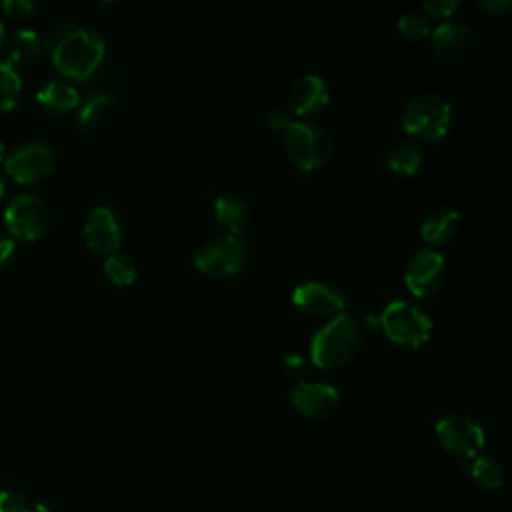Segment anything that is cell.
<instances>
[{"label": "cell", "mask_w": 512, "mask_h": 512, "mask_svg": "<svg viewBox=\"0 0 512 512\" xmlns=\"http://www.w3.org/2000/svg\"><path fill=\"white\" fill-rule=\"evenodd\" d=\"M106 54L102 36L90 28H68L50 48L54 68L72 80L90 78Z\"/></svg>", "instance_id": "cell-1"}, {"label": "cell", "mask_w": 512, "mask_h": 512, "mask_svg": "<svg viewBox=\"0 0 512 512\" xmlns=\"http://www.w3.org/2000/svg\"><path fill=\"white\" fill-rule=\"evenodd\" d=\"M362 344V332L348 314L330 318L310 342V360L322 370H334L348 364Z\"/></svg>", "instance_id": "cell-2"}, {"label": "cell", "mask_w": 512, "mask_h": 512, "mask_svg": "<svg viewBox=\"0 0 512 512\" xmlns=\"http://www.w3.org/2000/svg\"><path fill=\"white\" fill-rule=\"evenodd\" d=\"M288 160L302 172L322 168L332 156V140L326 130L308 120H292L280 130Z\"/></svg>", "instance_id": "cell-3"}, {"label": "cell", "mask_w": 512, "mask_h": 512, "mask_svg": "<svg viewBox=\"0 0 512 512\" xmlns=\"http://www.w3.org/2000/svg\"><path fill=\"white\" fill-rule=\"evenodd\" d=\"M452 124L450 102L434 92L414 96L402 114V128L408 136L422 142L442 140Z\"/></svg>", "instance_id": "cell-4"}, {"label": "cell", "mask_w": 512, "mask_h": 512, "mask_svg": "<svg viewBox=\"0 0 512 512\" xmlns=\"http://www.w3.org/2000/svg\"><path fill=\"white\" fill-rule=\"evenodd\" d=\"M380 328L390 342L406 350L422 348L430 340L434 330L430 316L422 308L406 300H392L382 310Z\"/></svg>", "instance_id": "cell-5"}, {"label": "cell", "mask_w": 512, "mask_h": 512, "mask_svg": "<svg viewBox=\"0 0 512 512\" xmlns=\"http://www.w3.org/2000/svg\"><path fill=\"white\" fill-rule=\"evenodd\" d=\"M246 256H248V248L244 240H240L238 236L226 234V236H218L204 242L194 252L192 260L200 274L220 280V278L236 276L242 270Z\"/></svg>", "instance_id": "cell-6"}, {"label": "cell", "mask_w": 512, "mask_h": 512, "mask_svg": "<svg viewBox=\"0 0 512 512\" xmlns=\"http://www.w3.org/2000/svg\"><path fill=\"white\" fill-rule=\"evenodd\" d=\"M434 432L440 446L460 460H474L484 446L482 426L462 412L442 416L436 422Z\"/></svg>", "instance_id": "cell-7"}, {"label": "cell", "mask_w": 512, "mask_h": 512, "mask_svg": "<svg viewBox=\"0 0 512 512\" xmlns=\"http://www.w3.org/2000/svg\"><path fill=\"white\" fill-rule=\"evenodd\" d=\"M448 278V264L442 252L434 248L416 250L404 270V282L410 294L416 298H428L436 294Z\"/></svg>", "instance_id": "cell-8"}, {"label": "cell", "mask_w": 512, "mask_h": 512, "mask_svg": "<svg viewBox=\"0 0 512 512\" xmlns=\"http://www.w3.org/2000/svg\"><path fill=\"white\" fill-rule=\"evenodd\" d=\"M48 208L34 194H20L4 210V222L12 236L20 240H36L48 228Z\"/></svg>", "instance_id": "cell-9"}, {"label": "cell", "mask_w": 512, "mask_h": 512, "mask_svg": "<svg viewBox=\"0 0 512 512\" xmlns=\"http://www.w3.org/2000/svg\"><path fill=\"white\" fill-rule=\"evenodd\" d=\"M56 158L50 146L42 142H30L16 148L4 162L6 172L20 184H34L52 174Z\"/></svg>", "instance_id": "cell-10"}, {"label": "cell", "mask_w": 512, "mask_h": 512, "mask_svg": "<svg viewBox=\"0 0 512 512\" xmlns=\"http://www.w3.org/2000/svg\"><path fill=\"white\" fill-rule=\"evenodd\" d=\"M292 406L312 420H328L338 412L340 392L328 382L300 380L290 390Z\"/></svg>", "instance_id": "cell-11"}, {"label": "cell", "mask_w": 512, "mask_h": 512, "mask_svg": "<svg viewBox=\"0 0 512 512\" xmlns=\"http://www.w3.org/2000/svg\"><path fill=\"white\" fill-rule=\"evenodd\" d=\"M290 300L298 310L316 318H334L342 314L346 306L344 296L334 286L320 280H308L294 286Z\"/></svg>", "instance_id": "cell-12"}, {"label": "cell", "mask_w": 512, "mask_h": 512, "mask_svg": "<svg viewBox=\"0 0 512 512\" xmlns=\"http://www.w3.org/2000/svg\"><path fill=\"white\" fill-rule=\"evenodd\" d=\"M84 242L96 254H114L122 242V226L108 206H96L84 220Z\"/></svg>", "instance_id": "cell-13"}, {"label": "cell", "mask_w": 512, "mask_h": 512, "mask_svg": "<svg viewBox=\"0 0 512 512\" xmlns=\"http://www.w3.org/2000/svg\"><path fill=\"white\" fill-rule=\"evenodd\" d=\"M288 108L296 116H314L322 112L330 102V90L322 76L318 74H302L298 76L286 94Z\"/></svg>", "instance_id": "cell-14"}, {"label": "cell", "mask_w": 512, "mask_h": 512, "mask_svg": "<svg viewBox=\"0 0 512 512\" xmlns=\"http://www.w3.org/2000/svg\"><path fill=\"white\" fill-rule=\"evenodd\" d=\"M432 50L450 62H458L466 58L474 48V34L472 30L462 22H442L432 32Z\"/></svg>", "instance_id": "cell-15"}, {"label": "cell", "mask_w": 512, "mask_h": 512, "mask_svg": "<svg viewBox=\"0 0 512 512\" xmlns=\"http://www.w3.org/2000/svg\"><path fill=\"white\" fill-rule=\"evenodd\" d=\"M458 230H460L458 210H454L450 206H440L424 218L420 234H422L424 242H428L432 246H444L458 234Z\"/></svg>", "instance_id": "cell-16"}, {"label": "cell", "mask_w": 512, "mask_h": 512, "mask_svg": "<svg viewBox=\"0 0 512 512\" xmlns=\"http://www.w3.org/2000/svg\"><path fill=\"white\" fill-rule=\"evenodd\" d=\"M214 218L220 226H224L232 236L240 234L250 224V208L244 198L224 192L214 200Z\"/></svg>", "instance_id": "cell-17"}, {"label": "cell", "mask_w": 512, "mask_h": 512, "mask_svg": "<svg viewBox=\"0 0 512 512\" xmlns=\"http://www.w3.org/2000/svg\"><path fill=\"white\" fill-rule=\"evenodd\" d=\"M36 102L52 114H66L80 106V94L66 82H48L36 92Z\"/></svg>", "instance_id": "cell-18"}, {"label": "cell", "mask_w": 512, "mask_h": 512, "mask_svg": "<svg viewBox=\"0 0 512 512\" xmlns=\"http://www.w3.org/2000/svg\"><path fill=\"white\" fill-rule=\"evenodd\" d=\"M386 164L394 174L410 178L422 168V152L410 142H396L386 154Z\"/></svg>", "instance_id": "cell-19"}, {"label": "cell", "mask_w": 512, "mask_h": 512, "mask_svg": "<svg viewBox=\"0 0 512 512\" xmlns=\"http://www.w3.org/2000/svg\"><path fill=\"white\" fill-rule=\"evenodd\" d=\"M114 102L108 94H90L78 108L76 112V124L80 130L88 132V130H94L112 110Z\"/></svg>", "instance_id": "cell-20"}, {"label": "cell", "mask_w": 512, "mask_h": 512, "mask_svg": "<svg viewBox=\"0 0 512 512\" xmlns=\"http://www.w3.org/2000/svg\"><path fill=\"white\" fill-rule=\"evenodd\" d=\"M466 470L482 490H498L504 482V466L490 456H476Z\"/></svg>", "instance_id": "cell-21"}, {"label": "cell", "mask_w": 512, "mask_h": 512, "mask_svg": "<svg viewBox=\"0 0 512 512\" xmlns=\"http://www.w3.org/2000/svg\"><path fill=\"white\" fill-rule=\"evenodd\" d=\"M40 48H42V40L40 36L30 30V28H22V30H16L10 40H8V56L12 62L16 64H28L32 62L38 54H40Z\"/></svg>", "instance_id": "cell-22"}, {"label": "cell", "mask_w": 512, "mask_h": 512, "mask_svg": "<svg viewBox=\"0 0 512 512\" xmlns=\"http://www.w3.org/2000/svg\"><path fill=\"white\" fill-rule=\"evenodd\" d=\"M22 80L16 68L0 58V112H8L18 104Z\"/></svg>", "instance_id": "cell-23"}, {"label": "cell", "mask_w": 512, "mask_h": 512, "mask_svg": "<svg viewBox=\"0 0 512 512\" xmlns=\"http://www.w3.org/2000/svg\"><path fill=\"white\" fill-rule=\"evenodd\" d=\"M104 272L108 280L116 286H130L138 274L134 260L126 254H116V252L104 260Z\"/></svg>", "instance_id": "cell-24"}, {"label": "cell", "mask_w": 512, "mask_h": 512, "mask_svg": "<svg viewBox=\"0 0 512 512\" xmlns=\"http://www.w3.org/2000/svg\"><path fill=\"white\" fill-rule=\"evenodd\" d=\"M396 28H398L400 36L406 38V40H410V42H420V40L428 38L430 32H432L430 20H428L422 12H416V10L404 12V14L398 18Z\"/></svg>", "instance_id": "cell-25"}, {"label": "cell", "mask_w": 512, "mask_h": 512, "mask_svg": "<svg viewBox=\"0 0 512 512\" xmlns=\"http://www.w3.org/2000/svg\"><path fill=\"white\" fill-rule=\"evenodd\" d=\"M0 512H32L28 496L20 490H0Z\"/></svg>", "instance_id": "cell-26"}, {"label": "cell", "mask_w": 512, "mask_h": 512, "mask_svg": "<svg viewBox=\"0 0 512 512\" xmlns=\"http://www.w3.org/2000/svg\"><path fill=\"white\" fill-rule=\"evenodd\" d=\"M282 372L288 380H294V382H300L304 380L306 372H308V362L302 354L298 352H290L282 358Z\"/></svg>", "instance_id": "cell-27"}, {"label": "cell", "mask_w": 512, "mask_h": 512, "mask_svg": "<svg viewBox=\"0 0 512 512\" xmlns=\"http://www.w3.org/2000/svg\"><path fill=\"white\" fill-rule=\"evenodd\" d=\"M460 2L458 0H426L420 4L424 10V16H434V18H450L458 10Z\"/></svg>", "instance_id": "cell-28"}, {"label": "cell", "mask_w": 512, "mask_h": 512, "mask_svg": "<svg viewBox=\"0 0 512 512\" xmlns=\"http://www.w3.org/2000/svg\"><path fill=\"white\" fill-rule=\"evenodd\" d=\"M0 8H2L4 14L12 16L16 20H22V18H28L34 12L36 4L32 0H4L0 4Z\"/></svg>", "instance_id": "cell-29"}, {"label": "cell", "mask_w": 512, "mask_h": 512, "mask_svg": "<svg viewBox=\"0 0 512 512\" xmlns=\"http://www.w3.org/2000/svg\"><path fill=\"white\" fill-rule=\"evenodd\" d=\"M476 6H480L482 10H486L490 14H504L510 10L512 2L510 0H478Z\"/></svg>", "instance_id": "cell-30"}, {"label": "cell", "mask_w": 512, "mask_h": 512, "mask_svg": "<svg viewBox=\"0 0 512 512\" xmlns=\"http://www.w3.org/2000/svg\"><path fill=\"white\" fill-rule=\"evenodd\" d=\"M288 118H290V116H288L282 108H274V110H270L268 116H266L268 126H270L272 130H276V132H280V130L284 128V124L288 122Z\"/></svg>", "instance_id": "cell-31"}, {"label": "cell", "mask_w": 512, "mask_h": 512, "mask_svg": "<svg viewBox=\"0 0 512 512\" xmlns=\"http://www.w3.org/2000/svg\"><path fill=\"white\" fill-rule=\"evenodd\" d=\"M14 250H16L14 240H10V238H0V268L10 262Z\"/></svg>", "instance_id": "cell-32"}, {"label": "cell", "mask_w": 512, "mask_h": 512, "mask_svg": "<svg viewBox=\"0 0 512 512\" xmlns=\"http://www.w3.org/2000/svg\"><path fill=\"white\" fill-rule=\"evenodd\" d=\"M4 192H6V182H4V178L0 176V198L4 196Z\"/></svg>", "instance_id": "cell-33"}, {"label": "cell", "mask_w": 512, "mask_h": 512, "mask_svg": "<svg viewBox=\"0 0 512 512\" xmlns=\"http://www.w3.org/2000/svg\"><path fill=\"white\" fill-rule=\"evenodd\" d=\"M4 150H6V146H4V142L0 140V160L4 158Z\"/></svg>", "instance_id": "cell-34"}, {"label": "cell", "mask_w": 512, "mask_h": 512, "mask_svg": "<svg viewBox=\"0 0 512 512\" xmlns=\"http://www.w3.org/2000/svg\"><path fill=\"white\" fill-rule=\"evenodd\" d=\"M2 40H4V24L0 22V44H2Z\"/></svg>", "instance_id": "cell-35"}]
</instances>
